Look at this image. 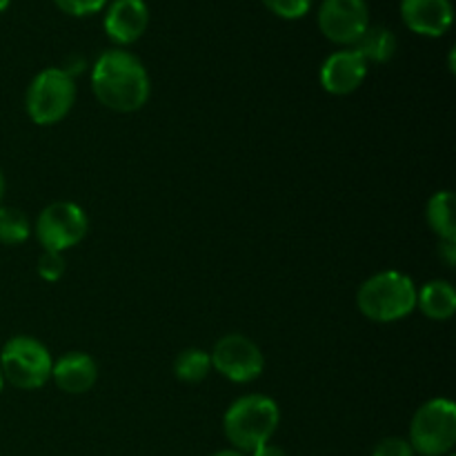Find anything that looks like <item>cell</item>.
I'll return each mask as SVG.
<instances>
[{
    "label": "cell",
    "mask_w": 456,
    "mask_h": 456,
    "mask_svg": "<svg viewBox=\"0 0 456 456\" xmlns=\"http://www.w3.org/2000/svg\"><path fill=\"white\" fill-rule=\"evenodd\" d=\"M92 89L107 110L132 114L150 98V74L134 53L107 49L92 69Z\"/></svg>",
    "instance_id": "cell-1"
},
{
    "label": "cell",
    "mask_w": 456,
    "mask_h": 456,
    "mask_svg": "<svg viewBox=\"0 0 456 456\" xmlns=\"http://www.w3.org/2000/svg\"><path fill=\"white\" fill-rule=\"evenodd\" d=\"M279 423V405L270 396L248 395L230 405L223 419V430L239 452H254L270 444Z\"/></svg>",
    "instance_id": "cell-2"
},
{
    "label": "cell",
    "mask_w": 456,
    "mask_h": 456,
    "mask_svg": "<svg viewBox=\"0 0 456 456\" xmlns=\"http://www.w3.org/2000/svg\"><path fill=\"white\" fill-rule=\"evenodd\" d=\"M356 305L374 323H396L417 307V285L401 272H381L365 281L356 294Z\"/></svg>",
    "instance_id": "cell-3"
},
{
    "label": "cell",
    "mask_w": 456,
    "mask_h": 456,
    "mask_svg": "<svg viewBox=\"0 0 456 456\" xmlns=\"http://www.w3.org/2000/svg\"><path fill=\"white\" fill-rule=\"evenodd\" d=\"M53 361L47 347L34 337H13L0 352V372L18 390H38L52 379Z\"/></svg>",
    "instance_id": "cell-4"
},
{
    "label": "cell",
    "mask_w": 456,
    "mask_h": 456,
    "mask_svg": "<svg viewBox=\"0 0 456 456\" xmlns=\"http://www.w3.org/2000/svg\"><path fill=\"white\" fill-rule=\"evenodd\" d=\"M76 101L74 76L67 69H43L27 89L25 107L36 125H56L71 111Z\"/></svg>",
    "instance_id": "cell-5"
},
{
    "label": "cell",
    "mask_w": 456,
    "mask_h": 456,
    "mask_svg": "<svg viewBox=\"0 0 456 456\" xmlns=\"http://www.w3.org/2000/svg\"><path fill=\"white\" fill-rule=\"evenodd\" d=\"M456 444V408L450 399L423 403L410 423V445L423 456H444Z\"/></svg>",
    "instance_id": "cell-6"
},
{
    "label": "cell",
    "mask_w": 456,
    "mask_h": 456,
    "mask_svg": "<svg viewBox=\"0 0 456 456\" xmlns=\"http://www.w3.org/2000/svg\"><path fill=\"white\" fill-rule=\"evenodd\" d=\"M87 214L83 208L69 200H58L47 205L36 221V236L43 249L52 252H67L76 248L87 234Z\"/></svg>",
    "instance_id": "cell-7"
},
{
    "label": "cell",
    "mask_w": 456,
    "mask_h": 456,
    "mask_svg": "<svg viewBox=\"0 0 456 456\" xmlns=\"http://www.w3.org/2000/svg\"><path fill=\"white\" fill-rule=\"evenodd\" d=\"M212 368L232 383H252L265 370V356L252 338L243 334H227L214 346Z\"/></svg>",
    "instance_id": "cell-8"
},
{
    "label": "cell",
    "mask_w": 456,
    "mask_h": 456,
    "mask_svg": "<svg viewBox=\"0 0 456 456\" xmlns=\"http://www.w3.org/2000/svg\"><path fill=\"white\" fill-rule=\"evenodd\" d=\"M370 27L365 0H323L319 7V29L337 45H356Z\"/></svg>",
    "instance_id": "cell-9"
},
{
    "label": "cell",
    "mask_w": 456,
    "mask_h": 456,
    "mask_svg": "<svg viewBox=\"0 0 456 456\" xmlns=\"http://www.w3.org/2000/svg\"><path fill=\"white\" fill-rule=\"evenodd\" d=\"M368 76V62L354 47L334 52L321 65V85L332 96H347L363 85Z\"/></svg>",
    "instance_id": "cell-10"
},
{
    "label": "cell",
    "mask_w": 456,
    "mask_h": 456,
    "mask_svg": "<svg viewBox=\"0 0 456 456\" xmlns=\"http://www.w3.org/2000/svg\"><path fill=\"white\" fill-rule=\"evenodd\" d=\"M401 18L414 34L439 38L452 27V3L450 0H401Z\"/></svg>",
    "instance_id": "cell-11"
},
{
    "label": "cell",
    "mask_w": 456,
    "mask_h": 456,
    "mask_svg": "<svg viewBox=\"0 0 456 456\" xmlns=\"http://www.w3.org/2000/svg\"><path fill=\"white\" fill-rule=\"evenodd\" d=\"M150 9L145 0H114L105 13V34L116 45H132L145 34Z\"/></svg>",
    "instance_id": "cell-12"
},
{
    "label": "cell",
    "mask_w": 456,
    "mask_h": 456,
    "mask_svg": "<svg viewBox=\"0 0 456 456\" xmlns=\"http://www.w3.org/2000/svg\"><path fill=\"white\" fill-rule=\"evenodd\" d=\"M52 379L67 395H85L96 386L98 365L85 352H69L53 363Z\"/></svg>",
    "instance_id": "cell-13"
},
{
    "label": "cell",
    "mask_w": 456,
    "mask_h": 456,
    "mask_svg": "<svg viewBox=\"0 0 456 456\" xmlns=\"http://www.w3.org/2000/svg\"><path fill=\"white\" fill-rule=\"evenodd\" d=\"M417 307L430 321H448L456 312V289L448 281H430L417 289Z\"/></svg>",
    "instance_id": "cell-14"
},
{
    "label": "cell",
    "mask_w": 456,
    "mask_h": 456,
    "mask_svg": "<svg viewBox=\"0 0 456 456\" xmlns=\"http://www.w3.org/2000/svg\"><path fill=\"white\" fill-rule=\"evenodd\" d=\"M356 52L363 56L365 62H387L396 53V36L387 27L370 25L365 34L361 36L359 43L354 45Z\"/></svg>",
    "instance_id": "cell-15"
},
{
    "label": "cell",
    "mask_w": 456,
    "mask_h": 456,
    "mask_svg": "<svg viewBox=\"0 0 456 456\" xmlns=\"http://www.w3.org/2000/svg\"><path fill=\"white\" fill-rule=\"evenodd\" d=\"M428 225L441 240H456V221H454V194L444 190L436 191L428 200Z\"/></svg>",
    "instance_id": "cell-16"
},
{
    "label": "cell",
    "mask_w": 456,
    "mask_h": 456,
    "mask_svg": "<svg viewBox=\"0 0 456 456\" xmlns=\"http://www.w3.org/2000/svg\"><path fill=\"white\" fill-rule=\"evenodd\" d=\"M209 370H212V359L208 352L199 350V347L183 350L174 361V372L185 383H200L208 377Z\"/></svg>",
    "instance_id": "cell-17"
},
{
    "label": "cell",
    "mask_w": 456,
    "mask_h": 456,
    "mask_svg": "<svg viewBox=\"0 0 456 456\" xmlns=\"http://www.w3.org/2000/svg\"><path fill=\"white\" fill-rule=\"evenodd\" d=\"M29 218L16 208H3L0 205V243L20 245L29 239Z\"/></svg>",
    "instance_id": "cell-18"
},
{
    "label": "cell",
    "mask_w": 456,
    "mask_h": 456,
    "mask_svg": "<svg viewBox=\"0 0 456 456\" xmlns=\"http://www.w3.org/2000/svg\"><path fill=\"white\" fill-rule=\"evenodd\" d=\"M267 9L274 16L285 18V20H298L305 16L312 7V0H263Z\"/></svg>",
    "instance_id": "cell-19"
},
{
    "label": "cell",
    "mask_w": 456,
    "mask_h": 456,
    "mask_svg": "<svg viewBox=\"0 0 456 456\" xmlns=\"http://www.w3.org/2000/svg\"><path fill=\"white\" fill-rule=\"evenodd\" d=\"M38 274L47 283L61 281V276L65 274V258H62V254L52 252V249H43V254L38 258Z\"/></svg>",
    "instance_id": "cell-20"
},
{
    "label": "cell",
    "mask_w": 456,
    "mask_h": 456,
    "mask_svg": "<svg viewBox=\"0 0 456 456\" xmlns=\"http://www.w3.org/2000/svg\"><path fill=\"white\" fill-rule=\"evenodd\" d=\"M53 3H56V7L61 12L76 18L94 16V13L102 12L107 7V0H53Z\"/></svg>",
    "instance_id": "cell-21"
},
{
    "label": "cell",
    "mask_w": 456,
    "mask_h": 456,
    "mask_svg": "<svg viewBox=\"0 0 456 456\" xmlns=\"http://www.w3.org/2000/svg\"><path fill=\"white\" fill-rule=\"evenodd\" d=\"M372 456H414V450L410 441L401 439V436H387L374 445Z\"/></svg>",
    "instance_id": "cell-22"
},
{
    "label": "cell",
    "mask_w": 456,
    "mask_h": 456,
    "mask_svg": "<svg viewBox=\"0 0 456 456\" xmlns=\"http://www.w3.org/2000/svg\"><path fill=\"white\" fill-rule=\"evenodd\" d=\"M439 256L444 258L445 265L454 267V263H456V240H441Z\"/></svg>",
    "instance_id": "cell-23"
},
{
    "label": "cell",
    "mask_w": 456,
    "mask_h": 456,
    "mask_svg": "<svg viewBox=\"0 0 456 456\" xmlns=\"http://www.w3.org/2000/svg\"><path fill=\"white\" fill-rule=\"evenodd\" d=\"M252 456H288V454H285V450L279 448V445L265 444V445H261V448L254 450Z\"/></svg>",
    "instance_id": "cell-24"
},
{
    "label": "cell",
    "mask_w": 456,
    "mask_h": 456,
    "mask_svg": "<svg viewBox=\"0 0 456 456\" xmlns=\"http://www.w3.org/2000/svg\"><path fill=\"white\" fill-rule=\"evenodd\" d=\"M212 456H245V454L239 452V450H221V452H216Z\"/></svg>",
    "instance_id": "cell-25"
},
{
    "label": "cell",
    "mask_w": 456,
    "mask_h": 456,
    "mask_svg": "<svg viewBox=\"0 0 456 456\" xmlns=\"http://www.w3.org/2000/svg\"><path fill=\"white\" fill-rule=\"evenodd\" d=\"M3 194H4V178H3V172H0V205H3Z\"/></svg>",
    "instance_id": "cell-26"
},
{
    "label": "cell",
    "mask_w": 456,
    "mask_h": 456,
    "mask_svg": "<svg viewBox=\"0 0 456 456\" xmlns=\"http://www.w3.org/2000/svg\"><path fill=\"white\" fill-rule=\"evenodd\" d=\"M9 3H12V0H0V13L9 7Z\"/></svg>",
    "instance_id": "cell-27"
},
{
    "label": "cell",
    "mask_w": 456,
    "mask_h": 456,
    "mask_svg": "<svg viewBox=\"0 0 456 456\" xmlns=\"http://www.w3.org/2000/svg\"><path fill=\"white\" fill-rule=\"evenodd\" d=\"M3 387H4V379H3V372H0V392H3Z\"/></svg>",
    "instance_id": "cell-28"
}]
</instances>
